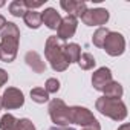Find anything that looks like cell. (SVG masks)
<instances>
[{"mask_svg":"<svg viewBox=\"0 0 130 130\" xmlns=\"http://www.w3.org/2000/svg\"><path fill=\"white\" fill-rule=\"evenodd\" d=\"M63 43L61 40H58L57 37H49L47 41H46V47H44V54H46V58L47 61L51 63V66L54 71H66L69 63L64 58V54H63Z\"/></svg>","mask_w":130,"mask_h":130,"instance_id":"cell-2","label":"cell"},{"mask_svg":"<svg viewBox=\"0 0 130 130\" xmlns=\"http://www.w3.org/2000/svg\"><path fill=\"white\" fill-rule=\"evenodd\" d=\"M23 5H25V8H28V11H35L37 8L43 6V5H44V2H43V0H41V2H32V0H23Z\"/></svg>","mask_w":130,"mask_h":130,"instance_id":"cell-24","label":"cell"},{"mask_svg":"<svg viewBox=\"0 0 130 130\" xmlns=\"http://www.w3.org/2000/svg\"><path fill=\"white\" fill-rule=\"evenodd\" d=\"M9 12L14 17H23L26 12V8L23 5V0H14V2L9 3Z\"/></svg>","mask_w":130,"mask_h":130,"instance_id":"cell-18","label":"cell"},{"mask_svg":"<svg viewBox=\"0 0 130 130\" xmlns=\"http://www.w3.org/2000/svg\"><path fill=\"white\" fill-rule=\"evenodd\" d=\"M0 109H2V98H0Z\"/></svg>","mask_w":130,"mask_h":130,"instance_id":"cell-31","label":"cell"},{"mask_svg":"<svg viewBox=\"0 0 130 130\" xmlns=\"http://www.w3.org/2000/svg\"><path fill=\"white\" fill-rule=\"evenodd\" d=\"M49 115L51 119L58 127H66L69 124V107L64 104L61 100H52L49 104Z\"/></svg>","mask_w":130,"mask_h":130,"instance_id":"cell-4","label":"cell"},{"mask_svg":"<svg viewBox=\"0 0 130 130\" xmlns=\"http://www.w3.org/2000/svg\"><path fill=\"white\" fill-rule=\"evenodd\" d=\"M20 40V31L15 23L8 22L2 29V41H0V60L5 63L14 61L17 57V47Z\"/></svg>","mask_w":130,"mask_h":130,"instance_id":"cell-1","label":"cell"},{"mask_svg":"<svg viewBox=\"0 0 130 130\" xmlns=\"http://www.w3.org/2000/svg\"><path fill=\"white\" fill-rule=\"evenodd\" d=\"M2 6H5V2H0V8H2Z\"/></svg>","mask_w":130,"mask_h":130,"instance_id":"cell-30","label":"cell"},{"mask_svg":"<svg viewBox=\"0 0 130 130\" xmlns=\"http://www.w3.org/2000/svg\"><path fill=\"white\" fill-rule=\"evenodd\" d=\"M110 31L107 29V28H98L96 29V32L93 34V37H92V41H93V44L95 46H98V47H103V43H104V40H106V37H107V34H109Z\"/></svg>","mask_w":130,"mask_h":130,"instance_id":"cell-21","label":"cell"},{"mask_svg":"<svg viewBox=\"0 0 130 130\" xmlns=\"http://www.w3.org/2000/svg\"><path fill=\"white\" fill-rule=\"evenodd\" d=\"M25 103V98H23V93L19 90V89H14V87H9L5 90L3 96H2V107L3 109H17V107H22Z\"/></svg>","mask_w":130,"mask_h":130,"instance_id":"cell-8","label":"cell"},{"mask_svg":"<svg viewBox=\"0 0 130 130\" xmlns=\"http://www.w3.org/2000/svg\"><path fill=\"white\" fill-rule=\"evenodd\" d=\"M103 47L104 51L112 55V57H116V55H121L124 52V47H125V41H124V37L118 32H109L104 43H103Z\"/></svg>","mask_w":130,"mask_h":130,"instance_id":"cell-6","label":"cell"},{"mask_svg":"<svg viewBox=\"0 0 130 130\" xmlns=\"http://www.w3.org/2000/svg\"><path fill=\"white\" fill-rule=\"evenodd\" d=\"M69 122L80 124L84 127H100L95 116L84 107H69Z\"/></svg>","mask_w":130,"mask_h":130,"instance_id":"cell-5","label":"cell"},{"mask_svg":"<svg viewBox=\"0 0 130 130\" xmlns=\"http://www.w3.org/2000/svg\"><path fill=\"white\" fill-rule=\"evenodd\" d=\"M49 130H75V128H71V127H52Z\"/></svg>","mask_w":130,"mask_h":130,"instance_id":"cell-27","label":"cell"},{"mask_svg":"<svg viewBox=\"0 0 130 130\" xmlns=\"http://www.w3.org/2000/svg\"><path fill=\"white\" fill-rule=\"evenodd\" d=\"M103 92H104L106 96H109V98H121V96H122V87H121V84L116 83V81H110V83L104 87Z\"/></svg>","mask_w":130,"mask_h":130,"instance_id":"cell-16","label":"cell"},{"mask_svg":"<svg viewBox=\"0 0 130 130\" xmlns=\"http://www.w3.org/2000/svg\"><path fill=\"white\" fill-rule=\"evenodd\" d=\"M23 20H25V23H26L29 28L37 29V28L41 25V14L37 12V11H28V9H26V12H25V15H23Z\"/></svg>","mask_w":130,"mask_h":130,"instance_id":"cell-15","label":"cell"},{"mask_svg":"<svg viewBox=\"0 0 130 130\" xmlns=\"http://www.w3.org/2000/svg\"><path fill=\"white\" fill-rule=\"evenodd\" d=\"M96 109L112 118V119H116V121H121L125 118L127 115V110H125V104L119 100V98H109V96H101L98 101H96Z\"/></svg>","mask_w":130,"mask_h":130,"instance_id":"cell-3","label":"cell"},{"mask_svg":"<svg viewBox=\"0 0 130 130\" xmlns=\"http://www.w3.org/2000/svg\"><path fill=\"white\" fill-rule=\"evenodd\" d=\"M31 98H32L35 103L43 104V103H46V101L49 100V93H47L43 87H35V89L31 90Z\"/></svg>","mask_w":130,"mask_h":130,"instance_id":"cell-19","label":"cell"},{"mask_svg":"<svg viewBox=\"0 0 130 130\" xmlns=\"http://www.w3.org/2000/svg\"><path fill=\"white\" fill-rule=\"evenodd\" d=\"M63 54H64L66 61L71 64V63H74V61H78V58H80V55H81V47H80L77 43L64 44V46H63Z\"/></svg>","mask_w":130,"mask_h":130,"instance_id":"cell-14","label":"cell"},{"mask_svg":"<svg viewBox=\"0 0 130 130\" xmlns=\"http://www.w3.org/2000/svg\"><path fill=\"white\" fill-rule=\"evenodd\" d=\"M83 130H100V127H84Z\"/></svg>","mask_w":130,"mask_h":130,"instance_id":"cell-28","label":"cell"},{"mask_svg":"<svg viewBox=\"0 0 130 130\" xmlns=\"http://www.w3.org/2000/svg\"><path fill=\"white\" fill-rule=\"evenodd\" d=\"M60 6L66 12H69V15H72L75 19L81 17L86 12V9H87V6H86L84 2H77V0H61Z\"/></svg>","mask_w":130,"mask_h":130,"instance_id":"cell-10","label":"cell"},{"mask_svg":"<svg viewBox=\"0 0 130 130\" xmlns=\"http://www.w3.org/2000/svg\"><path fill=\"white\" fill-rule=\"evenodd\" d=\"M19 119H15L12 115L6 113L2 116V119H0V130H14L15 124H17Z\"/></svg>","mask_w":130,"mask_h":130,"instance_id":"cell-20","label":"cell"},{"mask_svg":"<svg viewBox=\"0 0 130 130\" xmlns=\"http://www.w3.org/2000/svg\"><path fill=\"white\" fill-rule=\"evenodd\" d=\"M75 31H77V19L72 15H68V17L61 19V22H60V26L57 29V32H58L57 38L61 41L68 40L75 34Z\"/></svg>","mask_w":130,"mask_h":130,"instance_id":"cell-9","label":"cell"},{"mask_svg":"<svg viewBox=\"0 0 130 130\" xmlns=\"http://www.w3.org/2000/svg\"><path fill=\"white\" fill-rule=\"evenodd\" d=\"M110 81H113V80H112V72H110V69H107V68L98 69V71L93 74V77H92V84H93V87H95L96 90H104V87H106Z\"/></svg>","mask_w":130,"mask_h":130,"instance_id":"cell-11","label":"cell"},{"mask_svg":"<svg viewBox=\"0 0 130 130\" xmlns=\"http://www.w3.org/2000/svg\"><path fill=\"white\" fill-rule=\"evenodd\" d=\"M25 60H26V63H28V66L34 71V72H37V74H43L44 72V69H46V64H44V61L41 60V57L37 54V52H28L26 55H25Z\"/></svg>","mask_w":130,"mask_h":130,"instance_id":"cell-13","label":"cell"},{"mask_svg":"<svg viewBox=\"0 0 130 130\" xmlns=\"http://www.w3.org/2000/svg\"><path fill=\"white\" fill-rule=\"evenodd\" d=\"M6 81H8V74L3 69H0V87H2Z\"/></svg>","mask_w":130,"mask_h":130,"instance_id":"cell-25","label":"cell"},{"mask_svg":"<svg viewBox=\"0 0 130 130\" xmlns=\"http://www.w3.org/2000/svg\"><path fill=\"white\" fill-rule=\"evenodd\" d=\"M14 130H35V127H34V124H32L29 119L25 118V119H19V121H17Z\"/></svg>","mask_w":130,"mask_h":130,"instance_id":"cell-23","label":"cell"},{"mask_svg":"<svg viewBox=\"0 0 130 130\" xmlns=\"http://www.w3.org/2000/svg\"><path fill=\"white\" fill-rule=\"evenodd\" d=\"M118 130H128V125H127V124H124V125H122V127H119Z\"/></svg>","mask_w":130,"mask_h":130,"instance_id":"cell-29","label":"cell"},{"mask_svg":"<svg viewBox=\"0 0 130 130\" xmlns=\"http://www.w3.org/2000/svg\"><path fill=\"white\" fill-rule=\"evenodd\" d=\"M81 20L87 26H101L109 20V11L98 8V9H86V12L81 15Z\"/></svg>","mask_w":130,"mask_h":130,"instance_id":"cell-7","label":"cell"},{"mask_svg":"<svg viewBox=\"0 0 130 130\" xmlns=\"http://www.w3.org/2000/svg\"><path fill=\"white\" fill-rule=\"evenodd\" d=\"M60 22H61V17L54 8H47L41 12V23H44L49 29H58Z\"/></svg>","mask_w":130,"mask_h":130,"instance_id":"cell-12","label":"cell"},{"mask_svg":"<svg viewBox=\"0 0 130 130\" xmlns=\"http://www.w3.org/2000/svg\"><path fill=\"white\" fill-rule=\"evenodd\" d=\"M6 23H8V22H6V19H5L3 15H0V31H2V29L6 26Z\"/></svg>","mask_w":130,"mask_h":130,"instance_id":"cell-26","label":"cell"},{"mask_svg":"<svg viewBox=\"0 0 130 130\" xmlns=\"http://www.w3.org/2000/svg\"><path fill=\"white\" fill-rule=\"evenodd\" d=\"M78 64H80V68H81V69L89 71V69H92V68L95 66V58H93L89 52H84V54L80 55V58H78Z\"/></svg>","mask_w":130,"mask_h":130,"instance_id":"cell-17","label":"cell"},{"mask_svg":"<svg viewBox=\"0 0 130 130\" xmlns=\"http://www.w3.org/2000/svg\"><path fill=\"white\" fill-rule=\"evenodd\" d=\"M58 89H60V81H58L57 78H49V80L46 81L44 90H46L47 93H57Z\"/></svg>","mask_w":130,"mask_h":130,"instance_id":"cell-22","label":"cell"}]
</instances>
